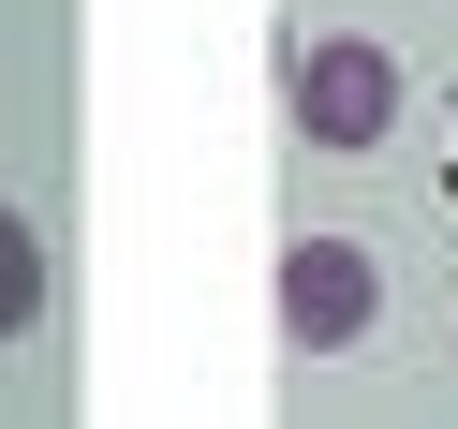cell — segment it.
Segmentation results:
<instances>
[{"instance_id": "cell-3", "label": "cell", "mask_w": 458, "mask_h": 429, "mask_svg": "<svg viewBox=\"0 0 458 429\" xmlns=\"http://www.w3.org/2000/svg\"><path fill=\"white\" fill-rule=\"evenodd\" d=\"M45 326V237H30V208H0V340H30Z\"/></svg>"}, {"instance_id": "cell-1", "label": "cell", "mask_w": 458, "mask_h": 429, "mask_svg": "<svg viewBox=\"0 0 458 429\" xmlns=\"http://www.w3.org/2000/svg\"><path fill=\"white\" fill-rule=\"evenodd\" d=\"M369 326H385V267L355 237H296L281 252V340L296 356H355Z\"/></svg>"}, {"instance_id": "cell-2", "label": "cell", "mask_w": 458, "mask_h": 429, "mask_svg": "<svg viewBox=\"0 0 458 429\" xmlns=\"http://www.w3.org/2000/svg\"><path fill=\"white\" fill-rule=\"evenodd\" d=\"M385 119H399V60L385 45H310L296 60V133L310 149H369Z\"/></svg>"}]
</instances>
